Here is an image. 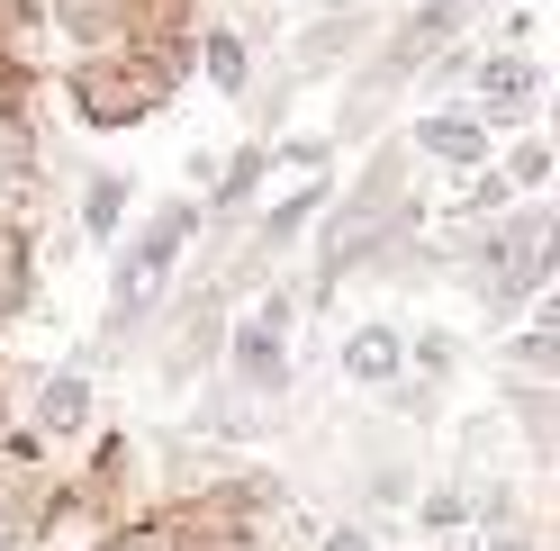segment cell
Returning a JSON list of instances; mask_svg holds the SVG:
<instances>
[{"label":"cell","instance_id":"8fae6325","mask_svg":"<svg viewBox=\"0 0 560 551\" xmlns=\"http://www.w3.org/2000/svg\"><path fill=\"white\" fill-rule=\"evenodd\" d=\"M498 181H506V190H542V181H551V145H534V136H524V145L506 154Z\"/></svg>","mask_w":560,"mask_h":551},{"label":"cell","instance_id":"9c48e42d","mask_svg":"<svg viewBox=\"0 0 560 551\" xmlns=\"http://www.w3.org/2000/svg\"><path fill=\"white\" fill-rule=\"evenodd\" d=\"M118 218H127V181H118V172H100L91 199H82V226L91 235H118Z\"/></svg>","mask_w":560,"mask_h":551},{"label":"cell","instance_id":"277c9868","mask_svg":"<svg viewBox=\"0 0 560 551\" xmlns=\"http://www.w3.org/2000/svg\"><path fill=\"white\" fill-rule=\"evenodd\" d=\"M470 91H479V127L488 118H524L542 99V63L534 55H488L479 73H470Z\"/></svg>","mask_w":560,"mask_h":551},{"label":"cell","instance_id":"5bb4252c","mask_svg":"<svg viewBox=\"0 0 560 551\" xmlns=\"http://www.w3.org/2000/svg\"><path fill=\"white\" fill-rule=\"evenodd\" d=\"M326 551H371V542H362V534H335V542H326Z\"/></svg>","mask_w":560,"mask_h":551},{"label":"cell","instance_id":"7a4b0ae2","mask_svg":"<svg viewBox=\"0 0 560 551\" xmlns=\"http://www.w3.org/2000/svg\"><path fill=\"white\" fill-rule=\"evenodd\" d=\"M542 254H551V218H542V209H524V218H506V226H488L479 290H488V307H498V317L542 281Z\"/></svg>","mask_w":560,"mask_h":551},{"label":"cell","instance_id":"52a82bcc","mask_svg":"<svg viewBox=\"0 0 560 551\" xmlns=\"http://www.w3.org/2000/svg\"><path fill=\"white\" fill-rule=\"evenodd\" d=\"M91 417V389H82V371H55V380H46V398H37V425L46 434H73Z\"/></svg>","mask_w":560,"mask_h":551},{"label":"cell","instance_id":"2e32d148","mask_svg":"<svg viewBox=\"0 0 560 551\" xmlns=\"http://www.w3.org/2000/svg\"><path fill=\"white\" fill-rule=\"evenodd\" d=\"M0 551H19V542H10V534H0Z\"/></svg>","mask_w":560,"mask_h":551},{"label":"cell","instance_id":"5b68a950","mask_svg":"<svg viewBox=\"0 0 560 551\" xmlns=\"http://www.w3.org/2000/svg\"><path fill=\"white\" fill-rule=\"evenodd\" d=\"M398 371H407V335L398 326H353L343 335V380L353 389H389Z\"/></svg>","mask_w":560,"mask_h":551},{"label":"cell","instance_id":"9a60e30c","mask_svg":"<svg viewBox=\"0 0 560 551\" xmlns=\"http://www.w3.org/2000/svg\"><path fill=\"white\" fill-rule=\"evenodd\" d=\"M326 10H335V19H343V10H362V0H326Z\"/></svg>","mask_w":560,"mask_h":551},{"label":"cell","instance_id":"4fadbf2b","mask_svg":"<svg viewBox=\"0 0 560 551\" xmlns=\"http://www.w3.org/2000/svg\"><path fill=\"white\" fill-rule=\"evenodd\" d=\"M10 281H19V254H10V235H0V307H10Z\"/></svg>","mask_w":560,"mask_h":551},{"label":"cell","instance_id":"7c38bea8","mask_svg":"<svg viewBox=\"0 0 560 551\" xmlns=\"http://www.w3.org/2000/svg\"><path fill=\"white\" fill-rule=\"evenodd\" d=\"M307 209H326V190H299V199H280V209L262 218V235H271V245H290V235L307 226Z\"/></svg>","mask_w":560,"mask_h":551},{"label":"cell","instance_id":"8992f818","mask_svg":"<svg viewBox=\"0 0 560 551\" xmlns=\"http://www.w3.org/2000/svg\"><path fill=\"white\" fill-rule=\"evenodd\" d=\"M416 154L479 172V163H488V127H479V118H416Z\"/></svg>","mask_w":560,"mask_h":551},{"label":"cell","instance_id":"3957f363","mask_svg":"<svg viewBox=\"0 0 560 551\" xmlns=\"http://www.w3.org/2000/svg\"><path fill=\"white\" fill-rule=\"evenodd\" d=\"M280 326H290V307H280V298L235 326V380L244 389H280V380H290V343H280Z\"/></svg>","mask_w":560,"mask_h":551},{"label":"cell","instance_id":"6da1fadb","mask_svg":"<svg viewBox=\"0 0 560 551\" xmlns=\"http://www.w3.org/2000/svg\"><path fill=\"white\" fill-rule=\"evenodd\" d=\"M190 226H199V209H154L145 218V235L127 245V262H118V290H109V326H136L145 307L163 298V281H172V262H182V245H190Z\"/></svg>","mask_w":560,"mask_h":551},{"label":"cell","instance_id":"30bf717a","mask_svg":"<svg viewBox=\"0 0 560 551\" xmlns=\"http://www.w3.org/2000/svg\"><path fill=\"white\" fill-rule=\"evenodd\" d=\"M208 82H218V91H244V37H235V27H208Z\"/></svg>","mask_w":560,"mask_h":551},{"label":"cell","instance_id":"ba28073f","mask_svg":"<svg viewBox=\"0 0 560 551\" xmlns=\"http://www.w3.org/2000/svg\"><path fill=\"white\" fill-rule=\"evenodd\" d=\"M353 46H362V19H326V27H307L299 73H335V55H353Z\"/></svg>","mask_w":560,"mask_h":551}]
</instances>
